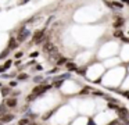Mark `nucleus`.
Segmentation results:
<instances>
[{"label": "nucleus", "mask_w": 129, "mask_h": 125, "mask_svg": "<svg viewBox=\"0 0 129 125\" xmlns=\"http://www.w3.org/2000/svg\"><path fill=\"white\" fill-rule=\"evenodd\" d=\"M43 50L45 52H47V53H53V50H54V46H53V43H50V42H47V43L43 46Z\"/></svg>", "instance_id": "nucleus-4"}, {"label": "nucleus", "mask_w": 129, "mask_h": 125, "mask_svg": "<svg viewBox=\"0 0 129 125\" xmlns=\"http://www.w3.org/2000/svg\"><path fill=\"white\" fill-rule=\"evenodd\" d=\"M18 78H20V79H26V74H21Z\"/></svg>", "instance_id": "nucleus-9"}, {"label": "nucleus", "mask_w": 129, "mask_h": 125, "mask_svg": "<svg viewBox=\"0 0 129 125\" xmlns=\"http://www.w3.org/2000/svg\"><path fill=\"white\" fill-rule=\"evenodd\" d=\"M15 57H17V58H20V57H22V53H17V54H15Z\"/></svg>", "instance_id": "nucleus-10"}, {"label": "nucleus", "mask_w": 129, "mask_h": 125, "mask_svg": "<svg viewBox=\"0 0 129 125\" xmlns=\"http://www.w3.org/2000/svg\"><path fill=\"white\" fill-rule=\"evenodd\" d=\"M49 89V86H46V85H40V86H36V88L34 89V90H32V94H34V96H38V94H42L43 92H46Z\"/></svg>", "instance_id": "nucleus-1"}, {"label": "nucleus", "mask_w": 129, "mask_h": 125, "mask_svg": "<svg viewBox=\"0 0 129 125\" xmlns=\"http://www.w3.org/2000/svg\"><path fill=\"white\" fill-rule=\"evenodd\" d=\"M13 119V114H4L2 118H0V121L2 122H10Z\"/></svg>", "instance_id": "nucleus-6"}, {"label": "nucleus", "mask_w": 129, "mask_h": 125, "mask_svg": "<svg viewBox=\"0 0 129 125\" xmlns=\"http://www.w3.org/2000/svg\"><path fill=\"white\" fill-rule=\"evenodd\" d=\"M43 36H45V32H43V31H36V33L34 35V39H32V42H34V43H38V42L42 40Z\"/></svg>", "instance_id": "nucleus-3"}, {"label": "nucleus", "mask_w": 129, "mask_h": 125, "mask_svg": "<svg viewBox=\"0 0 129 125\" xmlns=\"http://www.w3.org/2000/svg\"><path fill=\"white\" fill-rule=\"evenodd\" d=\"M17 39H14V38H11L10 39V42H9V50H11V49H15L17 47Z\"/></svg>", "instance_id": "nucleus-7"}, {"label": "nucleus", "mask_w": 129, "mask_h": 125, "mask_svg": "<svg viewBox=\"0 0 129 125\" xmlns=\"http://www.w3.org/2000/svg\"><path fill=\"white\" fill-rule=\"evenodd\" d=\"M0 125H2V121H0Z\"/></svg>", "instance_id": "nucleus-11"}, {"label": "nucleus", "mask_w": 129, "mask_h": 125, "mask_svg": "<svg viewBox=\"0 0 129 125\" xmlns=\"http://www.w3.org/2000/svg\"><path fill=\"white\" fill-rule=\"evenodd\" d=\"M26 36H28V31H26V29H21L20 32H18L17 42H24L26 39Z\"/></svg>", "instance_id": "nucleus-2"}, {"label": "nucleus", "mask_w": 129, "mask_h": 125, "mask_svg": "<svg viewBox=\"0 0 129 125\" xmlns=\"http://www.w3.org/2000/svg\"><path fill=\"white\" fill-rule=\"evenodd\" d=\"M28 119H21V121L20 122H18V125H26V124H28Z\"/></svg>", "instance_id": "nucleus-8"}, {"label": "nucleus", "mask_w": 129, "mask_h": 125, "mask_svg": "<svg viewBox=\"0 0 129 125\" xmlns=\"http://www.w3.org/2000/svg\"><path fill=\"white\" fill-rule=\"evenodd\" d=\"M6 104H7V107H14V106L17 104V99H14V97H10V99L6 100Z\"/></svg>", "instance_id": "nucleus-5"}]
</instances>
